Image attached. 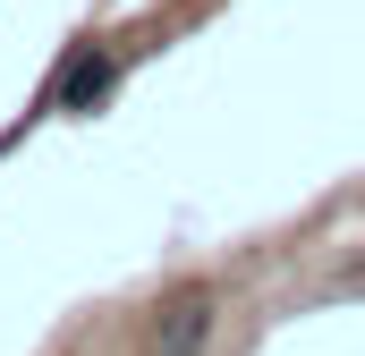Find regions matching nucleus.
I'll return each instance as SVG.
<instances>
[{"label":"nucleus","mask_w":365,"mask_h":356,"mask_svg":"<svg viewBox=\"0 0 365 356\" xmlns=\"http://www.w3.org/2000/svg\"><path fill=\"white\" fill-rule=\"evenodd\" d=\"M340 288H365V255H357V263H340Z\"/></svg>","instance_id":"7ed1b4c3"},{"label":"nucleus","mask_w":365,"mask_h":356,"mask_svg":"<svg viewBox=\"0 0 365 356\" xmlns=\"http://www.w3.org/2000/svg\"><path fill=\"white\" fill-rule=\"evenodd\" d=\"M204 340H212V297H204V288H187V297H170V305L153 314L145 356H204Z\"/></svg>","instance_id":"f03ea898"},{"label":"nucleus","mask_w":365,"mask_h":356,"mask_svg":"<svg viewBox=\"0 0 365 356\" xmlns=\"http://www.w3.org/2000/svg\"><path fill=\"white\" fill-rule=\"evenodd\" d=\"M110 85H119V60H110V51H93V43H77V60L51 77V110H68V119H93V110L110 102Z\"/></svg>","instance_id":"f257e3e1"}]
</instances>
